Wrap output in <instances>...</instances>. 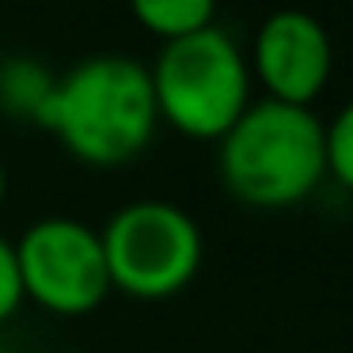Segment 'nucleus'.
Masks as SVG:
<instances>
[{
  "mask_svg": "<svg viewBox=\"0 0 353 353\" xmlns=\"http://www.w3.org/2000/svg\"><path fill=\"white\" fill-rule=\"evenodd\" d=\"M247 65H251V80L266 88V99L312 107L330 80L334 46L327 27L312 12L281 8L259 23Z\"/></svg>",
  "mask_w": 353,
  "mask_h": 353,
  "instance_id": "nucleus-6",
  "label": "nucleus"
},
{
  "mask_svg": "<svg viewBox=\"0 0 353 353\" xmlns=\"http://www.w3.org/2000/svg\"><path fill=\"white\" fill-rule=\"evenodd\" d=\"M148 80L160 122L190 141H221L251 107L254 84L243 46L216 23L163 42Z\"/></svg>",
  "mask_w": 353,
  "mask_h": 353,
  "instance_id": "nucleus-3",
  "label": "nucleus"
},
{
  "mask_svg": "<svg viewBox=\"0 0 353 353\" xmlns=\"http://www.w3.org/2000/svg\"><path fill=\"white\" fill-rule=\"evenodd\" d=\"M23 300L50 315H88L110 296L99 228L77 216H42L16 239Z\"/></svg>",
  "mask_w": 353,
  "mask_h": 353,
  "instance_id": "nucleus-5",
  "label": "nucleus"
},
{
  "mask_svg": "<svg viewBox=\"0 0 353 353\" xmlns=\"http://www.w3.org/2000/svg\"><path fill=\"white\" fill-rule=\"evenodd\" d=\"M323 156H327V175L353 190V99L330 122H323Z\"/></svg>",
  "mask_w": 353,
  "mask_h": 353,
  "instance_id": "nucleus-9",
  "label": "nucleus"
},
{
  "mask_svg": "<svg viewBox=\"0 0 353 353\" xmlns=\"http://www.w3.org/2000/svg\"><path fill=\"white\" fill-rule=\"evenodd\" d=\"M0 353H8V350H4V345H0Z\"/></svg>",
  "mask_w": 353,
  "mask_h": 353,
  "instance_id": "nucleus-12",
  "label": "nucleus"
},
{
  "mask_svg": "<svg viewBox=\"0 0 353 353\" xmlns=\"http://www.w3.org/2000/svg\"><path fill=\"white\" fill-rule=\"evenodd\" d=\"M23 304V281H19L16 243L0 236V323H8Z\"/></svg>",
  "mask_w": 353,
  "mask_h": 353,
  "instance_id": "nucleus-10",
  "label": "nucleus"
},
{
  "mask_svg": "<svg viewBox=\"0 0 353 353\" xmlns=\"http://www.w3.org/2000/svg\"><path fill=\"white\" fill-rule=\"evenodd\" d=\"M110 289L137 300H168L190 289L205 259L201 228L183 205L141 198L122 205L99 232Z\"/></svg>",
  "mask_w": 353,
  "mask_h": 353,
  "instance_id": "nucleus-4",
  "label": "nucleus"
},
{
  "mask_svg": "<svg viewBox=\"0 0 353 353\" xmlns=\"http://www.w3.org/2000/svg\"><path fill=\"white\" fill-rule=\"evenodd\" d=\"M4 194H8V175H4V163H0V205H4Z\"/></svg>",
  "mask_w": 353,
  "mask_h": 353,
  "instance_id": "nucleus-11",
  "label": "nucleus"
},
{
  "mask_svg": "<svg viewBox=\"0 0 353 353\" xmlns=\"http://www.w3.org/2000/svg\"><path fill=\"white\" fill-rule=\"evenodd\" d=\"M57 77H50L46 65L31 61V57H8L0 61V107L16 118H31L42 122L54 95Z\"/></svg>",
  "mask_w": 353,
  "mask_h": 353,
  "instance_id": "nucleus-7",
  "label": "nucleus"
},
{
  "mask_svg": "<svg viewBox=\"0 0 353 353\" xmlns=\"http://www.w3.org/2000/svg\"><path fill=\"white\" fill-rule=\"evenodd\" d=\"M39 125L88 168H122L137 160L160 125L148 65L122 54L84 57L57 77Z\"/></svg>",
  "mask_w": 353,
  "mask_h": 353,
  "instance_id": "nucleus-1",
  "label": "nucleus"
},
{
  "mask_svg": "<svg viewBox=\"0 0 353 353\" xmlns=\"http://www.w3.org/2000/svg\"><path fill=\"white\" fill-rule=\"evenodd\" d=\"M216 145L221 183L251 209L300 205L327 179L323 118L312 107L251 99Z\"/></svg>",
  "mask_w": 353,
  "mask_h": 353,
  "instance_id": "nucleus-2",
  "label": "nucleus"
},
{
  "mask_svg": "<svg viewBox=\"0 0 353 353\" xmlns=\"http://www.w3.org/2000/svg\"><path fill=\"white\" fill-rule=\"evenodd\" d=\"M130 12L148 34L171 42L213 27L216 0H130Z\"/></svg>",
  "mask_w": 353,
  "mask_h": 353,
  "instance_id": "nucleus-8",
  "label": "nucleus"
}]
</instances>
